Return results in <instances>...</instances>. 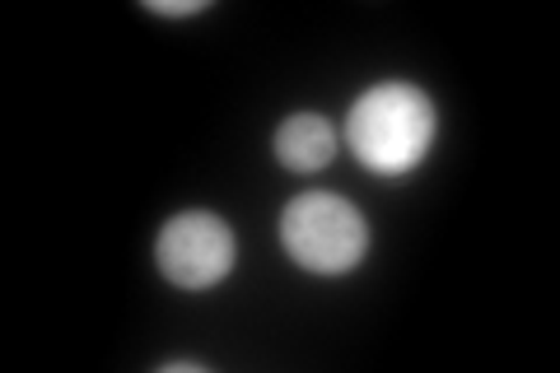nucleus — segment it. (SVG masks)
I'll return each mask as SVG.
<instances>
[{
	"label": "nucleus",
	"mask_w": 560,
	"mask_h": 373,
	"mask_svg": "<svg viewBox=\"0 0 560 373\" xmlns=\"http://www.w3.org/2000/svg\"><path fill=\"white\" fill-rule=\"evenodd\" d=\"M346 136L364 168L383 177L407 173L425 159L434 140V108L411 84H378L350 108Z\"/></svg>",
	"instance_id": "f257e3e1"
},
{
	"label": "nucleus",
	"mask_w": 560,
	"mask_h": 373,
	"mask_svg": "<svg viewBox=\"0 0 560 373\" xmlns=\"http://www.w3.org/2000/svg\"><path fill=\"white\" fill-rule=\"evenodd\" d=\"M280 243L304 271L341 276L364 257L370 229H364V215L350 201L308 191V197H294L280 215Z\"/></svg>",
	"instance_id": "f03ea898"
},
{
	"label": "nucleus",
	"mask_w": 560,
	"mask_h": 373,
	"mask_svg": "<svg viewBox=\"0 0 560 373\" xmlns=\"http://www.w3.org/2000/svg\"><path fill=\"white\" fill-rule=\"evenodd\" d=\"M154 257H160V271L178 290H210V285H220L234 266V234L220 215L187 210V215L164 224Z\"/></svg>",
	"instance_id": "7ed1b4c3"
},
{
	"label": "nucleus",
	"mask_w": 560,
	"mask_h": 373,
	"mask_svg": "<svg viewBox=\"0 0 560 373\" xmlns=\"http://www.w3.org/2000/svg\"><path fill=\"white\" fill-rule=\"evenodd\" d=\"M331 150H337V131H331V121L318 113H294V117L280 121V131H276L280 164L294 168V173L323 168L331 159Z\"/></svg>",
	"instance_id": "20e7f679"
},
{
	"label": "nucleus",
	"mask_w": 560,
	"mask_h": 373,
	"mask_svg": "<svg viewBox=\"0 0 560 373\" xmlns=\"http://www.w3.org/2000/svg\"><path fill=\"white\" fill-rule=\"evenodd\" d=\"M154 14H197V10H210V0H145Z\"/></svg>",
	"instance_id": "39448f33"
}]
</instances>
